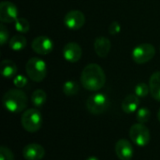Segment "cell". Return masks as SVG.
<instances>
[{
	"label": "cell",
	"instance_id": "2e32d148",
	"mask_svg": "<svg viewBox=\"0 0 160 160\" xmlns=\"http://www.w3.org/2000/svg\"><path fill=\"white\" fill-rule=\"evenodd\" d=\"M150 93L151 96L160 102V71H157L152 74L149 80Z\"/></svg>",
	"mask_w": 160,
	"mask_h": 160
},
{
	"label": "cell",
	"instance_id": "30bf717a",
	"mask_svg": "<svg viewBox=\"0 0 160 160\" xmlns=\"http://www.w3.org/2000/svg\"><path fill=\"white\" fill-rule=\"evenodd\" d=\"M31 46L35 52L41 55L49 54L53 50V42L50 38L46 36H39L35 38Z\"/></svg>",
	"mask_w": 160,
	"mask_h": 160
},
{
	"label": "cell",
	"instance_id": "d6986e66",
	"mask_svg": "<svg viewBox=\"0 0 160 160\" xmlns=\"http://www.w3.org/2000/svg\"><path fill=\"white\" fill-rule=\"evenodd\" d=\"M46 99H47V95L42 89L35 90L31 96V102L37 108L42 107L45 104Z\"/></svg>",
	"mask_w": 160,
	"mask_h": 160
},
{
	"label": "cell",
	"instance_id": "4316f807",
	"mask_svg": "<svg viewBox=\"0 0 160 160\" xmlns=\"http://www.w3.org/2000/svg\"><path fill=\"white\" fill-rule=\"evenodd\" d=\"M121 31V25L118 22H112L109 26V33L111 35H117Z\"/></svg>",
	"mask_w": 160,
	"mask_h": 160
},
{
	"label": "cell",
	"instance_id": "5b68a950",
	"mask_svg": "<svg viewBox=\"0 0 160 160\" xmlns=\"http://www.w3.org/2000/svg\"><path fill=\"white\" fill-rule=\"evenodd\" d=\"M110 101L103 93H97L90 96L86 101V108L92 114L98 115L103 113L109 107Z\"/></svg>",
	"mask_w": 160,
	"mask_h": 160
},
{
	"label": "cell",
	"instance_id": "9a60e30c",
	"mask_svg": "<svg viewBox=\"0 0 160 160\" xmlns=\"http://www.w3.org/2000/svg\"><path fill=\"white\" fill-rule=\"evenodd\" d=\"M140 106V98L135 94L128 95L125 98L122 102V110L126 113H133L135 112Z\"/></svg>",
	"mask_w": 160,
	"mask_h": 160
},
{
	"label": "cell",
	"instance_id": "52a82bcc",
	"mask_svg": "<svg viewBox=\"0 0 160 160\" xmlns=\"http://www.w3.org/2000/svg\"><path fill=\"white\" fill-rule=\"evenodd\" d=\"M156 54L155 47L150 43L137 45L132 51V59L137 64H145L151 61Z\"/></svg>",
	"mask_w": 160,
	"mask_h": 160
},
{
	"label": "cell",
	"instance_id": "8fae6325",
	"mask_svg": "<svg viewBox=\"0 0 160 160\" xmlns=\"http://www.w3.org/2000/svg\"><path fill=\"white\" fill-rule=\"evenodd\" d=\"M63 55L68 62L76 63L81 59L82 55V50L78 43L68 42L63 49Z\"/></svg>",
	"mask_w": 160,
	"mask_h": 160
},
{
	"label": "cell",
	"instance_id": "7402d4cb",
	"mask_svg": "<svg viewBox=\"0 0 160 160\" xmlns=\"http://www.w3.org/2000/svg\"><path fill=\"white\" fill-rule=\"evenodd\" d=\"M15 29L20 33H27L30 29V24L25 18H18L15 21Z\"/></svg>",
	"mask_w": 160,
	"mask_h": 160
},
{
	"label": "cell",
	"instance_id": "cb8c5ba5",
	"mask_svg": "<svg viewBox=\"0 0 160 160\" xmlns=\"http://www.w3.org/2000/svg\"><path fill=\"white\" fill-rule=\"evenodd\" d=\"M0 160H14L12 152L6 146L0 147Z\"/></svg>",
	"mask_w": 160,
	"mask_h": 160
},
{
	"label": "cell",
	"instance_id": "7a4b0ae2",
	"mask_svg": "<svg viewBox=\"0 0 160 160\" xmlns=\"http://www.w3.org/2000/svg\"><path fill=\"white\" fill-rule=\"evenodd\" d=\"M27 97L24 92L19 89H10L3 97V105L10 112L18 113L27 106Z\"/></svg>",
	"mask_w": 160,
	"mask_h": 160
},
{
	"label": "cell",
	"instance_id": "e0dca14e",
	"mask_svg": "<svg viewBox=\"0 0 160 160\" xmlns=\"http://www.w3.org/2000/svg\"><path fill=\"white\" fill-rule=\"evenodd\" d=\"M1 73L5 78H14L17 73V66L16 64L9 59L3 60L0 65Z\"/></svg>",
	"mask_w": 160,
	"mask_h": 160
},
{
	"label": "cell",
	"instance_id": "ffe728a7",
	"mask_svg": "<svg viewBox=\"0 0 160 160\" xmlns=\"http://www.w3.org/2000/svg\"><path fill=\"white\" fill-rule=\"evenodd\" d=\"M79 90H80L79 84L74 81H68L63 85V92L66 96L68 97L75 96L76 94H78Z\"/></svg>",
	"mask_w": 160,
	"mask_h": 160
},
{
	"label": "cell",
	"instance_id": "44dd1931",
	"mask_svg": "<svg viewBox=\"0 0 160 160\" xmlns=\"http://www.w3.org/2000/svg\"><path fill=\"white\" fill-rule=\"evenodd\" d=\"M150 116H151V112L146 107H142V108L139 109L136 113L137 121L141 124H144V123L148 122L150 119Z\"/></svg>",
	"mask_w": 160,
	"mask_h": 160
},
{
	"label": "cell",
	"instance_id": "d4e9b609",
	"mask_svg": "<svg viewBox=\"0 0 160 160\" xmlns=\"http://www.w3.org/2000/svg\"><path fill=\"white\" fill-rule=\"evenodd\" d=\"M13 83L18 88H22L27 84V79L23 75H16L13 78Z\"/></svg>",
	"mask_w": 160,
	"mask_h": 160
},
{
	"label": "cell",
	"instance_id": "484cf974",
	"mask_svg": "<svg viewBox=\"0 0 160 160\" xmlns=\"http://www.w3.org/2000/svg\"><path fill=\"white\" fill-rule=\"evenodd\" d=\"M8 29L5 27L4 24H1L0 25V43L1 45H5L6 42L8 41Z\"/></svg>",
	"mask_w": 160,
	"mask_h": 160
},
{
	"label": "cell",
	"instance_id": "4fadbf2b",
	"mask_svg": "<svg viewBox=\"0 0 160 160\" xmlns=\"http://www.w3.org/2000/svg\"><path fill=\"white\" fill-rule=\"evenodd\" d=\"M22 156L26 160H40L45 156V149L38 143H30L23 147Z\"/></svg>",
	"mask_w": 160,
	"mask_h": 160
},
{
	"label": "cell",
	"instance_id": "ac0fdd59",
	"mask_svg": "<svg viewBox=\"0 0 160 160\" xmlns=\"http://www.w3.org/2000/svg\"><path fill=\"white\" fill-rule=\"evenodd\" d=\"M27 44L26 38L22 35H15L13 36L8 42V46L11 50L13 51H22V49L25 48Z\"/></svg>",
	"mask_w": 160,
	"mask_h": 160
},
{
	"label": "cell",
	"instance_id": "9c48e42d",
	"mask_svg": "<svg viewBox=\"0 0 160 160\" xmlns=\"http://www.w3.org/2000/svg\"><path fill=\"white\" fill-rule=\"evenodd\" d=\"M65 25L70 30H78L85 23V16L80 10H70L64 18Z\"/></svg>",
	"mask_w": 160,
	"mask_h": 160
},
{
	"label": "cell",
	"instance_id": "7c38bea8",
	"mask_svg": "<svg viewBox=\"0 0 160 160\" xmlns=\"http://www.w3.org/2000/svg\"><path fill=\"white\" fill-rule=\"evenodd\" d=\"M115 153L119 159L131 160L134 155V149L128 140L121 139L115 144Z\"/></svg>",
	"mask_w": 160,
	"mask_h": 160
},
{
	"label": "cell",
	"instance_id": "277c9868",
	"mask_svg": "<svg viewBox=\"0 0 160 160\" xmlns=\"http://www.w3.org/2000/svg\"><path fill=\"white\" fill-rule=\"evenodd\" d=\"M42 115L40 112L37 109L26 110L21 117V123L22 128L30 133H35L38 131L42 126Z\"/></svg>",
	"mask_w": 160,
	"mask_h": 160
},
{
	"label": "cell",
	"instance_id": "ba28073f",
	"mask_svg": "<svg viewBox=\"0 0 160 160\" xmlns=\"http://www.w3.org/2000/svg\"><path fill=\"white\" fill-rule=\"evenodd\" d=\"M18 18L16 5L9 1H2L0 4V21L4 23H11L15 22Z\"/></svg>",
	"mask_w": 160,
	"mask_h": 160
},
{
	"label": "cell",
	"instance_id": "603a6c76",
	"mask_svg": "<svg viewBox=\"0 0 160 160\" xmlns=\"http://www.w3.org/2000/svg\"><path fill=\"white\" fill-rule=\"evenodd\" d=\"M135 95L139 98H145L148 96L149 92H150V86L144 82H140L135 86L134 89Z\"/></svg>",
	"mask_w": 160,
	"mask_h": 160
},
{
	"label": "cell",
	"instance_id": "3957f363",
	"mask_svg": "<svg viewBox=\"0 0 160 160\" xmlns=\"http://www.w3.org/2000/svg\"><path fill=\"white\" fill-rule=\"evenodd\" d=\"M25 71L27 76L34 82H39L43 81L47 74L46 63L38 57L30 58L25 65Z\"/></svg>",
	"mask_w": 160,
	"mask_h": 160
},
{
	"label": "cell",
	"instance_id": "6da1fadb",
	"mask_svg": "<svg viewBox=\"0 0 160 160\" xmlns=\"http://www.w3.org/2000/svg\"><path fill=\"white\" fill-rule=\"evenodd\" d=\"M106 82V75L102 68L98 64H89L82 71L81 83L88 91H98Z\"/></svg>",
	"mask_w": 160,
	"mask_h": 160
},
{
	"label": "cell",
	"instance_id": "5bb4252c",
	"mask_svg": "<svg viewBox=\"0 0 160 160\" xmlns=\"http://www.w3.org/2000/svg\"><path fill=\"white\" fill-rule=\"evenodd\" d=\"M111 47H112V43L110 41V39H108L107 38L104 37H99L95 40L94 43V48H95V52L99 56V57H106L110 51H111Z\"/></svg>",
	"mask_w": 160,
	"mask_h": 160
},
{
	"label": "cell",
	"instance_id": "8992f818",
	"mask_svg": "<svg viewBox=\"0 0 160 160\" xmlns=\"http://www.w3.org/2000/svg\"><path fill=\"white\" fill-rule=\"evenodd\" d=\"M129 136L131 141L139 147L146 146L151 139L149 129L143 124H135L130 128Z\"/></svg>",
	"mask_w": 160,
	"mask_h": 160
},
{
	"label": "cell",
	"instance_id": "f1b7e54d",
	"mask_svg": "<svg viewBox=\"0 0 160 160\" xmlns=\"http://www.w3.org/2000/svg\"><path fill=\"white\" fill-rule=\"evenodd\" d=\"M158 121L160 122V109L158 110Z\"/></svg>",
	"mask_w": 160,
	"mask_h": 160
},
{
	"label": "cell",
	"instance_id": "83f0119b",
	"mask_svg": "<svg viewBox=\"0 0 160 160\" xmlns=\"http://www.w3.org/2000/svg\"><path fill=\"white\" fill-rule=\"evenodd\" d=\"M86 160H99L98 158H96V157H90V158H86Z\"/></svg>",
	"mask_w": 160,
	"mask_h": 160
}]
</instances>
